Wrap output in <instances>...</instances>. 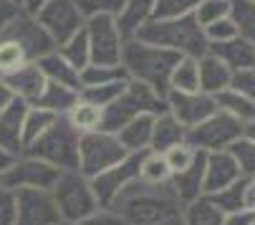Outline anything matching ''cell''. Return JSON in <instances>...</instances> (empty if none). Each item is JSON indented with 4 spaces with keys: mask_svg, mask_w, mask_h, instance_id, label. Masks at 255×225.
Instances as JSON below:
<instances>
[{
    "mask_svg": "<svg viewBox=\"0 0 255 225\" xmlns=\"http://www.w3.org/2000/svg\"><path fill=\"white\" fill-rule=\"evenodd\" d=\"M154 15V0H124V5L117 15V28L122 38L129 41L139 33L141 25H147Z\"/></svg>",
    "mask_w": 255,
    "mask_h": 225,
    "instance_id": "7402d4cb",
    "label": "cell"
},
{
    "mask_svg": "<svg viewBox=\"0 0 255 225\" xmlns=\"http://www.w3.org/2000/svg\"><path fill=\"white\" fill-rule=\"evenodd\" d=\"M215 99V104H217V109L220 111H225V114H230V117H235L238 122H250V119H255V104L253 101H248L245 96H240L238 91H233V89H225V91H220L217 96H212Z\"/></svg>",
    "mask_w": 255,
    "mask_h": 225,
    "instance_id": "f546056e",
    "label": "cell"
},
{
    "mask_svg": "<svg viewBox=\"0 0 255 225\" xmlns=\"http://www.w3.org/2000/svg\"><path fill=\"white\" fill-rule=\"evenodd\" d=\"M79 10L84 13V18H94V15H112L117 18L124 0H76Z\"/></svg>",
    "mask_w": 255,
    "mask_h": 225,
    "instance_id": "7bdbcfd3",
    "label": "cell"
},
{
    "mask_svg": "<svg viewBox=\"0 0 255 225\" xmlns=\"http://www.w3.org/2000/svg\"><path fill=\"white\" fill-rule=\"evenodd\" d=\"M230 5L233 0H200L197 8L192 10V18L197 20L200 28L210 25V23H217L230 15Z\"/></svg>",
    "mask_w": 255,
    "mask_h": 225,
    "instance_id": "f35d334b",
    "label": "cell"
},
{
    "mask_svg": "<svg viewBox=\"0 0 255 225\" xmlns=\"http://www.w3.org/2000/svg\"><path fill=\"white\" fill-rule=\"evenodd\" d=\"M13 101H15V94L10 91V86L3 79H0V111H3L5 106H10Z\"/></svg>",
    "mask_w": 255,
    "mask_h": 225,
    "instance_id": "816d5d0a",
    "label": "cell"
},
{
    "mask_svg": "<svg viewBox=\"0 0 255 225\" xmlns=\"http://www.w3.org/2000/svg\"><path fill=\"white\" fill-rule=\"evenodd\" d=\"M112 208L127 225H154L164 218L179 215L182 203L172 193L169 182L167 185H144V182H131L112 200Z\"/></svg>",
    "mask_w": 255,
    "mask_h": 225,
    "instance_id": "6da1fadb",
    "label": "cell"
},
{
    "mask_svg": "<svg viewBox=\"0 0 255 225\" xmlns=\"http://www.w3.org/2000/svg\"><path fill=\"white\" fill-rule=\"evenodd\" d=\"M169 91H182V94H195L200 91V73H197V58L182 56L179 63L174 66L169 76Z\"/></svg>",
    "mask_w": 255,
    "mask_h": 225,
    "instance_id": "83f0119b",
    "label": "cell"
},
{
    "mask_svg": "<svg viewBox=\"0 0 255 225\" xmlns=\"http://www.w3.org/2000/svg\"><path fill=\"white\" fill-rule=\"evenodd\" d=\"M127 84H129V79H119V81H112V84H99V86H86V89L79 91V96H81L84 101H89V104L104 109V106H109V104H112V101L127 89Z\"/></svg>",
    "mask_w": 255,
    "mask_h": 225,
    "instance_id": "8d00e7d4",
    "label": "cell"
},
{
    "mask_svg": "<svg viewBox=\"0 0 255 225\" xmlns=\"http://www.w3.org/2000/svg\"><path fill=\"white\" fill-rule=\"evenodd\" d=\"M18 13H20V5H15L13 0H0V33L13 23Z\"/></svg>",
    "mask_w": 255,
    "mask_h": 225,
    "instance_id": "c3c4849f",
    "label": "cell"
},
{
    "mask_svg": "<svg viewBox=\"0 0 255 225\" xmlns=\"http://www.w3.org/2000/svg\"><path fill=\"white\" fill-rule=\"evenodd\" d=\"M162 157H164V162H167L169 172H172V175H177V172L187 170V167L195 162L197 149H192L187 142H182V144H174L172 149H167V152H164Z\"/></svg>",
    "mask_w": 255,
    "mask_h": 225,
    "instance_id": "b9f144b4",
    "label": "cell"
},
{
    "mask_svg": "<svg viewBox=\"0 0 255 225\" xmlns=\"http://www.w3.org/2000/svg\"><path fill=\"white\" fill-rule=\"evenodd\" d=\"M243 175L235 165V160L230 157L228 149L223 152H207L205 157V177H202V195H212L223 187L238 182Z\"/></svg>",
    "mask_w": 255,
    "mask_h": 225,
    "instance_id": "2e32d148",
    "label": "cell"
},
{
    "mask_svg": "<svg viewBox=\"0 0 255 225\" xmlns=\"http://www.w3.org/2000/svg\"><path fill=\"white\" fill-rule=\"evenodd\" d=\"M58 225H79V223H63V220H61V223H58Z\"/></svg>",
    "mask_w": 255,
    "mask_h": 225,
    "instance_id": "6f0895ef",
    "label": "cell"
},
{
    "mask_svg": "<svg viewBox=\"0 0 255 225\" xmlns=\"http://www.w3.org/2000/svg\"><path fill=\"white\" fill-rule=\"evenodd\" d=\"M253 225H255V223H253Z\"/></svg>",
    "mask_w": 255,
    "mask_h": 225,
    "instance_id": "94428289",
    "label": "cell"
},
{
    "mask_svg": "<svg viewBox=\"0 0 255 225\" xmlns=\"http://www.w3.org/2000/svg\"><path fill=\"white\" fill-rule=\"evenodd\" d=\"M76 101H79V91L68 89V86H61V84H53V81H46L43 94L38 96V101H35L33 106H41V109L51 111V114H56V117H63Z\"/></svg>",
    "mask_w": 255,
    "mask_h": 225,
    "instance_id": "484cf974",
    "label": "cell"
},
{
    "mask_svg": "<svg viewBox=\"0 0 255 225\" xmlns=\"http://www.w3.org/2000/svg\"><path fill=\"white\" fill-rule=\"evenodd\" d=\"M228 152L235 160V165H238V170H240L243 177H253L255 175V142L240 137V139H235L228 147Z\"/></svg>",
    "mask_w": 255,
    "mask_h": 225,
    "instance_id": "ab89813d",
    "label": "cell"
},
{
    "mask_svg": "<svg viewBox=\"0 0 255 225\" xmlns=\"http://www.w3.org/2000/svg\"><path fill=\"white\" fill-rule=\"evenodd\" d=\"M23 63H28V56H25L23 46L3 30L0 33V79H5L8 73L20 68Z\"/></svg>",
    "mask_w": 255,
    "mask_h": 225,
    "instance_id": "836d02e7",
    "label": "cell"
},
{
    "mask_svg": "<svg viewBox=\"0 0 255 225\" xmlns=\"http://www.w3.org/2000/svg\"><path fill=\"white\" fill-rule=\"evenodd\" d=\"M243 137V122L217 109L205 122L190 127L185 132V142L197 152H223L235 139Z\"/></svg>",
    "mask_w": 255,
    "mask_h": 225,
    "instance_id": "ba28073f",
    "label": "cell"
},
{
    "mask_svg": "<svg viewBox=\"0 0 255 225\" xmlns=\"http://www.w3.org/2000/svg\"><path fill=\"white\" fill-rule=\"evenodd\" d=\"M3 81L10 86V91L15 94V99L25 101L28 106H33L35 101H38V96L46 89V76H43V71L38 68V63H35V61L23 63L20 68H15L13 73H8Z\"/></svg>",
    "mask_w": 255,
    "mask_h": 225,
    "instance_id": "e0dca14e",
    "label": "cell"
},
{
    "mask_svg": "<svg viewBox=\"0 0 255 225\" xmlns=\"http://www.w3.org/2000/svg\"><path fill=\"white\" fill-rule=\"evenodd\" d=\"M185 127H182L169 111L154 117V127H152V144H149V152L164 155L167 149H172L174 144L185 142Z\"/></svg>",
    "mask_w": 255,
    "mask_h": 225,
    "instance_id": "603a6c76",
    "label": "cell"
},
{
    "mask_svg": "<svg viewBox=\"0 0 255 225\" xmlns=\"http://www.w3.org/2000/svg\"><path fill=\"white\" fill-rule=\"evenodd\" d=\"M243 208L255 213V175L245 177V187H243Z\"/></svg>",
    "mask_w": 255,
    "mask_h": 225,
    "instance_id": "681fc988",
    "label": "cell"
},
{
    "mask_svg": "<svg viewBox=\"0 0 255 225\" xmlns=\"http://www.w3.org/2000/svg\"><path fill=\"white\" fill-rule=\"evenodd\" d=\"M154 225H185V218H182V213H179V215L164 218V220H159V223H154Z\"/></svg>",
    "mask_w": 255,
    "mask_h": 225,
    "instance_id": "9f6ffc18",
    "label": "cell"
},
{
    "mask_svg": "<svg viewBox=\"0 0 255 225\" xmlns=\"http://www.w3.org/2000/svg\"><path fill=\"white\" fill-rule=\"evenodd\" d=\"M200 0H154V15L152 20H169V18H182L192 15Z\"/></svg>",
    "mask_w": 255,
    "mask_h": 225,
    "instance_id": "60d3db41",
    "label": "cell"
},
{
    "mask_svg": "<svg viewBox=\"0 0 255 225\" xmlns=\"http://www.w3.org/2000/svg\"><path fill=\"white\" fill-rule=\"evenodd\" d=\"M33 18L38 20V25L51 35V41L56 46L68 41L71 35L79 33L86 23L76 0H51V3H46Z\"/></svg>",
    "mask_w": 255,
    "mask_h": 225,
    "instance_id": "7c38bea8",
    "label": "cell"
},
{
    "mask_svg": "<svg viewBox=\"0 0 255 225\" xmlns=\"http://www.w3.org/2000/svg\"><path fill=\"white\" fill-rule=\"evenodd\" d=\"M61 170L51 167L43 160H35L30 155L15 157V162L0 175V187L5 190H51L58 180Z\"/></svg>",
    "mask_w": 255,
    "mask_h": 225,
    "instance_id": "30bf717a",
    "label": "cell"
},
{
    "mask_svg": "<svg viewBox=\"0 0 255 225\" xmlns=\"http://www.w3.org/2000/svg\"><path fill=\"white\" fill-rule=\"evenodd\" d=\"M56 53L68 61L76 71H81L84 66L91 63V53H89V38H86V30L81 28L79 33H74L68 41H63L61 46H56Z\"/></svg>",
    "mask_w": 255,
    "mask_h": 225,
    "instance_id": "f1b7e54d",
    "label": "cell"
},
{
    "mask_svg": "<svg viewBox=\"0 0 255 225\" xmlns=\"http://www.w3.org/2000/svg\"><path fill=\"white\" fill-rule=\"evenodd\" d=\"M28 104L15 99L10 106L0 111V149L10 152L13 157L23 155V117Z\"/></svg>",
    "mask_w": 255,
    "mask_h": 225,
    "instance_id": "ac0fdd59",
    "label": "cell"
},
{
    "mask_svg": "<svg viewBox=\"0 0 255 225\" xmlns=\"http://www.w3.org/2000/svg\"><path fill=\"white\" fill-rule=\"evenodd\" d=\"M147 152H149V149H147ZM147 152H129L122 162H117L114 167H109V170H104V172H99L96 177L89 180L99 208H109L112 200L124 190L127 185L139 180V167H141V160H144Z\"/></svg>",
    "mask_w": 255,
    "mask_h": 225,
    "instance_id": "8fae6325",
    "label": "cell"
},
{
    "mask_svg": "<svg viewBox=\"0 0 255 225\" xmlns=\"http://www.w3.org/2000/svg\"><path fill=\"white\" fill-rule=\"evenodd\" d=\"M253 3H255V0H253Z\"/></svg>",
    "mask_w": 255,
    "mask_h": 225,
    "instance_id": "91938a15",
    "label": "cell"
},
{
    "mask_svg": "<svg viewBox=\"0 0 255 225\" xmlns=\"http://www.w3.org/2000/svg\"><path fill=\"white\" fill-rule=\"evenodd\" d=\"M63 117L68 119V124L74 127L79 134L99 132V127H101V109L94 106V104H89V101H84L81 96H79V101L71 106Z\"/></svg>",
    "mask_w": 255,
    "mask_h": 225,
    "instance_id": "4316f807",
    "label": "cell"
},
{
    "mask_svg": "<svg viewBox=\"0 0 255 225\" xmlns=\"http://www.w3.org/2000/svg\"><path fill=\"white\" fill-rule=\"evenodd\" d=\"M79 225H127L112 208H99V210H94L89 218H84Z\"/></svg>",
    "mask_w": 255,
    "mask_h": 225,
    "instance_id": "7dc6e473",
    "label": "cell"
},
{
    "mask_svg": "<svg viewBox=\"0 0 255 225\" xmlns=\"http://www.w3.org/2000/svg\"><path fill=\"white\" fill-rule=\"evenodd\" d=\"M46 3H51V0H20V10L28 15H35Z\"/></svg>",
    "mask_w": 255,
    "mask_h": 225,
    "instance_id": "f5cc1de1",
    "label": "cell"
},
{
    "mask_svg": "<svg viewBox=\"0 0 255 225\" xmlns=\"http://www.w3.org/2000/svg\"><path fill=\"white\" fill-rule=\"evenodd\" d=\"M35 63H38V68L43 71L46 81H53V84L68 86V89H74V91H81V76H79V71L71 66L68 61H63L56 51L41 56Z\"/></svg>",
    "mask_w": 255,
    "mask_h": 225,
    "instance_id": "d4e9b609",
    "label": "cell"
},
{
    "mask_svg": "<svg viewBox=\"0 0 255 225\" xmlns=\"http://www.w3.org/2000/svg\"><path fill=\"white\" fill-rule=\"evenodd\" d=\"M169 180H172V172H169V167H167L162 155H157V152L144 155L141 167H139V182L157 187V185H167Z\"/></svg>",
    "mask_w": 255,
    "mask_h": 225,
    "instance_id": "e575fe53",
    "label": "cell"
},
{
    "mask_svg": "<svg viewBox=\"0 0 255 225\" xmlns=\"http://www.w3.org/2000/svg\"><path fill=\"white\" fill-rule=\"evenodd\" d=\"M253 223H255V213H250V210H238V213L225 215V223H223V225H253Z\"/></svg>",
    "mask_w": 255,
    "mask_h": 225,
    "instance_id": "f907efd6",
    "label": "cell"
},
{
    "mask_svg": "<svg viewBox=\"0 0 255 225\" xmlns=\"http://www.w3.org/2000/svg\"><path fill=\"white\" fill-rule=\"evenodd\" d=\"M13 162H15V157H13L10 152H5V149H0V175H3V172H5V170H8Z\"/></svg>",
    "mask_w": 255,
    "mask_h": 225,
    "instance_id": "db71d44e",
    "label": "cell"
},
{
    "mask_svg": "<svg viewBox=\"0 0 255 225\" xmlns=\"http://www.w3.org/2000/svg\"><path fill=\"white\" fill-rule=\"evenodd\" d=\"M167 101V111L185 127H195L200 122H205L207 117H212L217 111V104L212 96L202 94V91H195V94H182V91H167L164 96Z\"/></svg>",
    "mask_w": 255,
    "mask_h": 225,
    "instance_id": "5bb4252c",
    "label": "cell"
},
{
    "mask_svg": "<svg viewBox=\"0 0 255 225\" xmlns=\"http://www.w3.org/2000/svg\"><path fill=\"white\" fill-rule=\"evenodd\" d=\"M15 223V193L0 187V225Z\"/></svg>",
    "mask_w": 255,
    "mask_h": 225,
    "instance_id": "bcb514c9",
    "label": "cell"
},
{
    "mask_svg": "<svg viewBox=\"0 0 255 225\" xmlns=\"http://www.w3.org/2000/svg\"><path fill=\"white\" fill-rule=\"evenodd\" d=\"M79 132L68 124L66 117H56V122L23 149V155L43 160L56 170H79Z\"/></svg>",
    "mask_w": 255,
    "mask_h": 225,
    "instance_id": "5b68a950",
    "label": "cell"
},
{
    "mask_svg": "<svg viewBox=\"0 0 255 225\" xmlns=\"http://www.w3.org/2000/svg\"><path fill=\"white\" fill-rule=\"evenodd\" d=\"M81 76V89L86 86H99V84H112L119 79H127V73L122 66H99V63H89L79 71Z\"/></svg>",
    "mask_w": 255,
    "mask_h": 225,
    "instance_id": "74e56055",
    "label": "cell"
},
{
    "mask_svg": "<svg viewBox=\"0 0 255 225\" xmlns=\"http://www.w3.org/2000/svg\"><path fill=\"white\" fill-rule=\"evenodd\" d=\"M230 20L238 28V35L255 46V3L253 0H233Z\"/></svg>",
    "mask_w": 255,
    "mask_h": 225,
    "instance_id": "1f68e13d",
    "label": "cell"
},
{
    "mask_svg": "<svg viewBox=\"0 0 255 225\" xmlns=\"http://www.w3.org/2000/svg\"><path fill=\"white\" fill-rule=\"evenodd\" d=\"M51 198L63 223H81L94 210H99L91 182L79 170H63L51 187Z\"/></svg>",
    "mask_w": 255,
    "mask_h": 225,
    "instance_id": "8992f818",
    "label": "cell"
},
{
    "mask_svg": "<svg viewBox=\"0 0 255 225\" xmlns=\"http://www.w3.org/2000/svg\"><path fill=\"white\" fill-rule=\"evenodd\" d=\"M207 53L220 58L233 73L255 68V46L248 43L245 38H240V35H235V38H230V41H223V43H210Z\"/></svg>",
    "mask_w": 255,
    "mask_h": 225,
    "instance_id": "d6986e66",
    "label": "cell"
},
{
    "mask_svg": "<svg viewBox=\"0 0 255 225\" xmlns=\"http://www.w3.org/2000/svg\"><path fill=\"white\" fill-rule=\"evenodd\" d=\"M5 33L23 46L28 61H38L41 56L56 51V43L51 41V35L38 25V20H35L33 15H28V13H23V10L13 18V23L5 28Z\"/></svg>",
    "mask_w": 255,
    "mask_h": 225,
    "instance_id": "9a60e30c",
    "label": "cell"
},
{
    "mask_svg": "<svg viewBox=\"0 0 255 225\" xmlns=\"http://www.w3.org/2000/svg\"><path fill=\"white\" fill-rule=\"evenodd\" d=\"M134 38L152 43V46L169 48L179 56H190V58H200L202 53H207L205 33L192 15L169 18V20H149L147 25L139 28Z\"/></svg>",
    "mask_w": 255,
    "mask_h": 225,
    "instance_id": "3957f363",
    "label": "cell"
},
{
    "mask_svg": "<svg viewBox=\"0 0 255 225\" xmlns=\"http://www.w3.org/2000/svg\"><path fill=\"white\" fill-rule=\"evenodd\" d=\"M202 33H205V41H207V46H210V43H223V41L235 38V35H238V28H235V23H233L230 15H228V18L217 20V23L205 25Z\"/></svg>",
    "mask_w": 255,
    "mask_h": 225,
    "instance_id": "ee69618b",
    "label": "cell"
},
{
    "mask_svg": "<svg viewBox=\"0 0 255 225\" xmlns=\"http://www.w3.org/2000/svg\"><path fill=\"white\" fill-rule=\"evenodd\" d=\"M182 218H185V225H223L225 223V213L217 210L205 195L190 203L187 210L182 213Z\"/></svg>",
    "mask_w": 255,
    "mask_h": 225,
    "instance_id": "d6a6232c",
    "label": "cell"
},
{
    "mask_svg": "<svg viewBox=\"0 0 255 225\" xmlns=\"http://www.w3.org/2000/svg\"><path fill=\"white\" fill-rule=\"evenodd\" d=\"M167 111V101L164 96H159L157 91H152L147 84H139V81H131L127 84V89L109 104L101 109V127L99 132H106V134H117L124 124H129L131 119L141 117V114H164Z\"/></svg>",
    "mask_w": 255,
    "mask_h": 225,
    "instance_id": "277c9868",
    "label": "cell"
},
{
    "mask_svg": "<svg viewBox=\"0 0 255 225\" xmlns=\"http://www.w3.org/2000/svg\"><path fill=\"white\" fill-rule=\"evenodd\" d=\"M243 187H245V177H240L238 182L223 187V190H217L212 195H205L217 210L230 215V213H238V210H245L243 208Z\"/></svg>",
    "mask_w": 255,
    "mask_h": 225,
    "instance_id": "d590c367",
    "label": "cell"
},
{
    "mask_svg": "<svg viewBox=\"0 0 255 225\" xmlns=\"http://www.w3.org/2000/svg\"><path fill=\"white\" fill-rule=\"evenodd\" d=\"M179 58L182 56L169 51V48L144 43L139 38H129V41H124L119 66L124 68L127 79L139 81V84H147L159 96H167L169 76H172L174 66L179 63Z\"/></svg>",
    "mask_w": 255,
    "mask_h": 225,
    "instance_id": "7a4b0ae2",
    "label": "cell"
},
{
    "mask_svg": "<svg viewBox=\"0 0 255 225\" xmlns=\"http://www.w3.org/2000/svg\"><path fill=\"white\" fill-rule=\"evenodd\" d=\"M152 127H154V117L141 114V117L131 119L129 124H124L117 132V139L127 152H147L152 144Z\"/></svg>",
    "mask_w": 255,
    "mask_h": 225,
    "instance_id": "cb8c5ba5",
    "label": "cell"
},
{
    "mask_svg": "<svg viewBox=\"0 0 255 225\" xmlns=\"http://www.w3.org/2000/svg\"><path fill=\"white\" fill-rule=\"evenodd\" d=\"M197 73H200V91L207 96H217L220 91L230 89L233 71L212 53H202L197 58Z\"/></svg>",
    "mask_w": 255,
    "mask_h": 225,
    "instance_id": "44dd1931",
    "label": "cell"
},
{
    "mask_svg": "<svg viewBox=\"0 0 255 225\" xmlns=\"http://www.w3.org/2000/svg\"><path fill=\"white\" fill-rule=\"evenodd\" d=\"M84 30H86V38H89L91 63H99V66H119L124 38H122V33L117 28V18H112V15L86 18Z\"/></svg>",
    "mask_w": 255,
    "mask_h": 225,
    "instance_id": "9c48e42d",
    "label": "cell"
},
{
    "mask_svg": "<svg viewBox=\"0 0 255 225\" xmlns=\"http://www.w3.org/2000/svg\"><path fill=\"white\" fill-rule=\"evenodd\" d=\"M53 122H56V114H51V111H46L41 106H28L25 117H23V149L28 144H33Z\"/></svg>",
    "mask_w": 255,
    "mask_h": 225,
    "instance_id": "4dcf8cb0",
    "label": "cell"
},
{
    "mask_svg": "<svg viewBox=\"0 0 255 225\" xmlns=\"http://www.w3.org/2000/svg\"><path fill=\"white\" fill-rule=\"evenodd\" d=\"M13 3H15V5H20V0H13Z\"/></svg>",
    "mask_w": 255,
    "mask_h": 225,
    "instance_id": "680465c9",
    "label": "cell"
},
{
    "mask_svg": "<svg viewBox=\"0 0 255 225\" xmlns=\"http://www.w3.org/2000/svg\"><path fill=\"white\" fill-rule=\"evenodd\" d=\"M205 157L207 152H197L195 162L187 167V170H182L177 175H172L169 180V187H172V193L177 195L179 203H195L197 198H202V177H205Z\"/></svg>",
    "mask_w": 255,
    "mask_h": 225,
    "instance_id": "ffe728a7",
    "label": "cell"
},
{
    "mask_svg": "<svg viewBox=\"0 0 255 225\" xmlns=\"http://www.w3.org/2000/svg\"><path fill=\"white\" fill-rule=\"evenodd\" d=\"M58 210L51 190H15V223L13 225H58Z\"/></svg>",
    "mask_w": 255,
    "mask_h": 225,
    "instance_id": "4fadbf2b",
    "label": "cell"
},
{
    "mask_svg": "<svg viewBox=\"0 0 255 225\" xmlns=\"http://www.w3.org/2000/svg\"><path fill=\"white\" fill-rule=\"evenodd\" d=\"M243 137L250 139V142H255V119H250V122L243 124Z\"/></svg>",
    "mask_w": 255,
    "mask_h": 225,
    "instance_id": "11a10c76",
    "label": "cell"
},
{
    "mask_svg": "<svg viewBox=\"0 0 255 225\" xmlns=\"http://www.w3.org/2000/svg\"><path fill=\"white\" fill-rule=\"evenodd\" d=\"M129 152L119 144L117 134H106V132H86L79 137V172L91 180L99 172L114 167L122 162Z\"/></svg>",
    "mask_w": 255,
    "mask_h": 225,
    "instance_id": "52a82bcc",
    "label": "cell"
},
{
    "mask_svg": "<svg viewBox=\"0 0 255 225\" xmlns=\"http://www.w3.org/2000/svg\"><path fill=\"white\" fill-rule=\"evenodd\" d=\"M230 89L238 91L240 96H245L248 101L255 104V68L235 71V73H233V79H230Z\"/></svg>",
    "mask_w": 255,
    "mask_h": 225,
    "instance_id": "f6af8a7d",
    "label": "cell"
}]
</instances>
